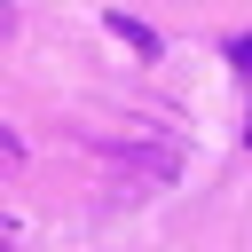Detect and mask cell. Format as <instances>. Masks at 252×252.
Instances as JSON below:
<instances>
[{
	"mask_svg": "<svg viewBox=\"0 0 252 252\" xmlns=\"http://www.w3.org/2000/svg\"><path fill=\"white\" fill-rule=\"evenodd\" d=\"M236 63H244V71H252V39H236Z\"/></svg>",
	"mask_w": 252,
	"mask_h": 252,
	"instance_id": "6da1fadb",
	"label": "cell"
}]
</instances>
